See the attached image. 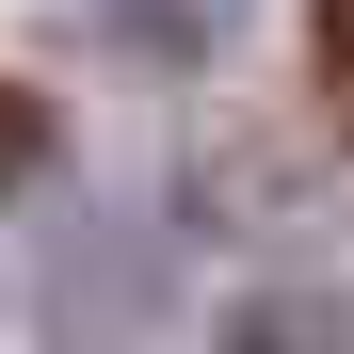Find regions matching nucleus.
Segmentation results:
<instances>
[{"mask_svg": "<svg viewBox=\"0 0 354 354\" xmlns=\"http://www.w3.org/2000/svg\"><path fill=\"white\" fill-rule=\"evenodd\" d=\"M17 177H48V97L0 81V194H17Z\"/></svg>", "mask_w": 354, "mask_h": 354, "instance_id": "obj_2", "label": "nucleus"}, {"mask_svg": "<svg viewBox=\"0 0 354 354\" xmlns=\"http://www.w3.org/2000/svg\"><path fill=\"white\" fill-rule=\"evenodd\" d=\"M306 48H322V81L354 97V0H306Z\"/></svg>", "mask_w": 354, "mask_h": 354, "instance_id": "obj_3", "label": "nucleus"}, {"mask_svg": "<svg viewBox=\"0 0 354 354\" xmlns=\"http://www.w3.org/2000/svg\"><path fill=\"white\" fill-rule=\"evenodd\" d=\"M225 354H354V306H242Z\"/></svg>", "mask_w": 354, "mask_h": 354, "instance_id": "obj_1", "label": "nucleus"}]
</instances>
